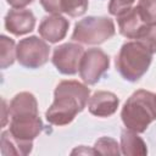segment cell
<instances>
[{
    "label": "cell",
    "mask_w": 156,
    "mask_h": 156,
    "mask_svg": "<svg viewBox=\"0 0 156 156\" xmlns=\"http://www.w3.org/2000/svg\"><path fill=\"white\" fill-rule=\"evenodd\" d=\"M90 98V89L78 80H61L54 90V101L45 112L50 124H69L82 112Z\"/></svg>",
    "instance_id": "6da1fadb"
},
{
    "label": "cell",
    "mask_w": 156,
    "mask_h": 156,
    "mask_svg": "<svg viewBox=\"0 0 156 156\" xmlns=\"http://www.w3.org/2000/svg\"><path fill=\"white\" fill-rule=\"evenodd\" d=\"M121 119L126 128L144 133L156 121V94L145 89L135 90L124 102Z\"/></svg>",
    "instance_id": "7a4b0ae2"
},
{
    "label": "cell",
    "mask_w": 156,
    "mask_h": 156,
    "mask_svg": "<svg viewBox=\"0 0 156 156\" xmlns=\"http://www.w3.org/2000/svg\"><path fill=\"white\" fill-rule=\"evenodd\" d=\"M154 52L140 40L126 41L115 60L116 69L123 79L128 82H138L149 69Z\"/></svg>",
    "instance_id": "3957f363"
},
{
    "label": "cell",
    "mask_w": 156,
    "mask_h": 156,
    "mask_svg": "<svg viewBox=\"0 0 156 156\" xmlns=\"http://www.w3.org/2000/svg\"><path fill=\"white\" fill-rule=\"evenodd\" d=\"M115 33V22L110 17L88 16L74 24L72 40L85 45H99L111 39Z\"/></svg>",
    "instance_id": "277c9868"
},
{
    "label": "cell",
    "mask_w": 156,
    "mask_h": 156,
    "mask_svg": "<svg viewBox=\"0 0 156 156\" xmlns=\"http://www.w3.org/2000/svg\"><path fill=\"white\" fill-rule=\"evenodd\" d=\"M50 48L43 38L32 35L21 39L16 45V60L26 68L35 69L49 61Z\"/></svg>",
    "instance_id": "5b68a950"
},
{
    "label": "cell",
    "mask_w": 156,
    "mask_h": 156,
    "mask_svg": "<svg viewBox=\"0 0 156 156\" xmlns=\"http://www.w3.org/2000/svg\"><path fill=\"white\" fill-rule=\"evenodd\" d=\"M108 67V55L99 48H91L88 49L82 57L79 65V76L87 85H94L107 72Z\"/></svg>",
    "instance_id": "8992f818"
},
{
    "label": "cell",
    "mask_w": 156,
    "mask_h": 156,
    "mask_svg": "<svg viewBox=\"0 0 156 156\" xmlns=\"http://www.w3.org/2000/svg\"><path fill=\"white\" fill-rule=\"evenodd\" d=\"M85 50L80 44L65 43L54 48L51 62L56 69L66 76H73L79 72V65Z\"/></svg>",
    "instance_id": "52a82bcc"
},
{
    "label": "cell",
    "mask_w": 156,
    "mask_h": 156,
    "mask_svg": "<svg viewBox=\"0 0 156 156\" xmlns=\"http://www.w3.org/2000/svg\"><path fill=\"white\" fill-rule=\"evenodd\" d=\"M43 127L39 112H24L10 116L9 130L18 140L33 143L43 132Z\"/></svg>",
    "instance_id": "ba28073f"
},
{
    "label": "cell",
    "mask_w": 156,
    "mask_h": 156,
    "mask_svg": "<svg viewBox=\"0 0 156 156\" xmlns=\"http://www.w3.org/2000/svg\"><path fill=\"white\" fill-rule=\"evenodd\" d=\"M117 17L118 30L121 35L127 39H140L145 32L149 29V24L144 21L138 6H133L132 9L122 12Z\"/></svg>",
    "instance_id": "9c48e42d"
},
{
    "label": "cell",
    "mask_w": 156,
    "mask_h": 156,
    "mask_svg": "<svg viewBox=\"0 0 156 156\" xmlns=\"http://www.w3.org/2000/svg\"><path fill=\"white\" fill-rule=\"evenodd\" d=\"M5 29L11 34L20 37L30 33L35 27V16L27 9H12L4 20Z\"/></svg>",
    "instance_id": "30bf717a"
},
{
    "label": "cell",
    "mask_w": 156,
    "mask_h": 156,
    "mask_svg": "<svg viewBox=\"0 0 156 156\" xmlns=\"http://www.w3.org/2000/svg\"><path fill=\"white\" fill-rule=\"evenodd\" d=\"M69 27V21L57 13H51L43 17L39 23V35L49 43H58L65 39Z\"/></svg>",
    "instance_id": "8fae6325"
},
{
    "label": "cell",
    "mask_w": 156,
    "mask_h": 156,
    "mask_svg": "<svg viewBox=\"0 0 156 156\" xmlns=\"http://www.w3.org/2000/svg\"><path fill=\"white\" fill-rule=\"evenodd\" d=\"M119 105L118 96L107 90L95 91L88 101V110L91 115L98 117H110L112 116Z\"/></svg>",
    "instance_id": "7c38bea8"
},
{
    "label": "cell",
    "mask_w": 156,
    "mask_h": 156,
    "mask_svg": "<svg viewBox=\"0 0 156 156\" xmlns=\"http://www.w3.org/2000/svg\"><path fill=\"white\" fill-rule=\"evenodd\" d=\"M139 133L130 130L128 128L123 129L121 133V154L123 155H133V156H143L147 154L146 143L141 136L138 135Z\"/></svg>",
    "instance_id": "4fadbf2b"
},
{
    "label": "cell",
    "mask_w": 156,
    "mask_h": 156,
    "mask_svg": "<svg viewBox=\"0 0 156 156\" xmlns=\"http://www.w3.org/2000/svg\"><path fill=\"white\" fill-rule=\"evenodd\" d=\"M1 155H28L32 152L33 143H27L15 138L10 130L1 133Z\"/></svg>",
    "instance_id": "5bb4252c"
},
{
    "label": "cell",
    "mask_w": 156,
    "mask_h": 156,
    "mask_svg": "<svg viewBox=\"0 0 156 156\" xmlns=\"http://www.w3.org/2000/svg\"><path fill=\"white\" fill-rule=\"evenodd\" d=\"M0 45H1V68L5 69L10 67L16 58V44L13 39L1 35L0 37Z\"/></svg>",
    "instance_id": "9a60e30c"
},
{
    "label": "cell",
    "mask_w": 156,
    "mask_h": 156,
    "mask_svg": "<svg viewBox=\"0 0 156 156\" xmlns=\"http://www.w3.org/2000/svg\"><path fill=\"white\" fill-rule=\"evenodd\" d=\"M89 0H60L61 13H66L69 17L83 16L88 10Z\"/></svg>",
    "instance_id": "2e32d148"
},
{
    "label": "cell",
    "mask_w": 156,
    "mask_h": 156,
    "mask_svg": "<svg viewBox=\"0 0 156 156\" xmlns=\"http://www.w3.org/2000/svg\"><path fill=\"white\" fill-rule=\"evenodd\" d=\"M94 150L99 155H119L121 147L118 143L110 136H101L94 144Z\"/></svg>",
    "instance_id": "e0dca14e"
},
{
    "label": "cell",
    "mask_w": 156,
    "mask_h": 156,
    "mask_svg": "<svg viewBox=\"0 0 156 156\" xmlns=\"http://www.w3.org/2000/svg\"><path fill=\"white\" fill-rule=\"evenodd\" d=\"M138 9L149 26L156 24V0H139Z\"/></svg>",
    "instance_id": "ac0fdd59"
},
{
    "label": "cell",
    "mask_w": 156,
    "mask_h": 156,
    "mask_svg": "<svg viewBox=\"0 0 156 156\" xmlns=\"http://www.w3.org/2000/svg\"><path fill=\"white\" fill-rule=\"evenodd\" d=\"M135 0H110L108 4V12L112 16H118L122 12L133 7Z\"/></svg>",
    "instance_id": "d6986e66"
},
{
    "label": "cell",
    "mask_w": 156,
    "mask_h": 156,
    "mask_svg": "<svg viewBox=\"0 0 156 156\" xmlns=\"http://www.w3.org/2000/svg\"><path fill=\"white\" fill-rule=\"evenodd\" d=\"M41 7L49 12V13H61V9H60V0H39Z\"/></svg>",
    "instance_id": "ffe728a7"
},
{
    "label": "cell",
    "mask_w": 156,
    "mask_h": 156,
    "mask_svg": "<svg viewBox=\"0 0 156 156\" xmlns=\"http://www.w3.org/2000/svg\"><path fill=\"white\" fill-rule=\"evenodd\" d=\"M34 0H6V2L12 6L13 9H24L29 4H32Z\"/></svg>",
    "instance_id": "44dd1931"
},
{
    "label": "cell",
    "mask_w": 156,
    "mask_h": 156,
    "mask_svg": "<svg viewBox=\"0 0 156 156\" xmlns=\"http://www.w3.org/2000/svg\"><path fill=\"white\" fill-rule=\"evenodd\" d=\"M74 154H90V155H96V152H95V150H94V147L93 149H87L85 146H79V147H77V149H74L73 151H72V155H74Z\"/></svg>",
    "instance_id": "7402d4cb"
}]
</instances>
